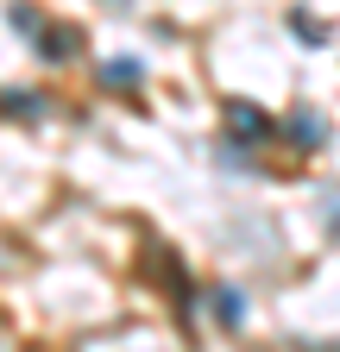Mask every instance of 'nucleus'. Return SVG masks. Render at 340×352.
<instances>
[]
</instances>
